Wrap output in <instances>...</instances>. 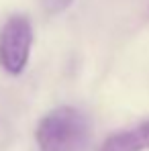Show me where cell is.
Segmentation results:
<instances>
[{
  "mask_svg": "<svg viewBox=\"0 0 149 151\" xmlns=\"http://www.w3.org/2000/svg\"><path fill=\"white\" fill-rule=\"evenodd\" d=\"M74 0H41V6L47 14H59L63 12Z\"/></svg>",
  "mask_w": 149,
  "mask_h": 151,
  "instance_id": "4",
  "label": "cell"
},
{
  "mask_svg": "<svg viewBox=\"0 0 149 151\" xmlns=\"http://www.w3.org/2000/svg\"><path fill=\"white\" fill-rule=\"evenodd\" d=\"M33 45V27L25 14H12L0 31V65L12 76L23 74Z\"/></svg>",
  "mask_w": 149,
  "mask_h": 151,
  "instance_id": "2",
  "label": "cell"
},
{
  "mask_svg": "<svg viewBox=\"0 0 149 151\" xmlns=\"http://www.w3.org/2000/svg\"><path fill=\"white\" fill-rule=\"evenodd\" d=\"M35 137L41 151H84L90 139V123L82 110L59 106L43 116Z\"/></svg>",
  "mask_w": 149,
  "mask_h": 151,
  "instance_id": "1",
  "label": "cell"
},
{
  "mask_svg": "<svg viewBox=\"0 0 149 151\" xmlns=\"http://www.w3.org/2000/svg\"><path fill=\"white\" fill-rule=\"evenodd\" d=\"M149 149V121L110 135L100 151H145Z\"/></svg>",
  "mask_w": 149,
  "mask_h": 151,
  "instance_id": "3",
  "label": "cell"
}]
</instances>
